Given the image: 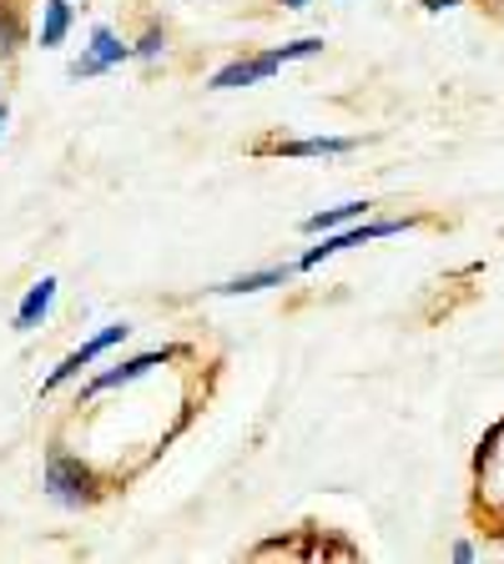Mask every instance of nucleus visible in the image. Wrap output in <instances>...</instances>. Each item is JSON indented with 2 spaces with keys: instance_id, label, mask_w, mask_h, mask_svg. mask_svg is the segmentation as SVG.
I'll return each mask as SVG.
<instances>
[{
  "instance_id": "nucleus-1",
  "label": "nucleus",
  "mask_w": 504,
  "mask_h": 564,
  "mask_svg": "<svg viewBox=\"0 0 504 564\" xmlns=\"http://www.w3.org/2000/svg\"><path fill=\"white\" fill-rule=\"evenodd\" d=\"M46 494L61 509H92L96 499H101V479H96V469L82 454L51 448L46 454Z\"/></svg>"
},
{
  "instance_id": "nucleus-2",
  "label": "nucleus",
  "mask_w": 504,
  "mask_h": 564,
  "mask_svg": "<svg viewBox=\"0 0 504 564\" xmlns=\"http://www.w3.org/2000/svg\"><path fill=\"white\" fill-rule=\"evenodd\" d=\"M414 227V217H384V223H348V227H333V232H323V242L318 247H308L303 258L293 262L298 272H313V268H323L329 258H339V252H348V247H364V242H378V237H399V232H409Z\"/></svg>"
},
{
  "instance_id": "nucleus-3",
  "label": "nucleus",
  "mask_w": 504,
  "mask_h": 564,
  "mask_svg": "<svg viewBox=\"0 0 504 564\" xmlns=\"http://www.w3.org/2000/svg\"><path fill=\"white\" fill-rule=\"evenodd\" d=\"M127 333H131L127 323H106V328L96 333V338H86L82 348H71L66 358H61V364L51 368L46 378H41V393H56L61 383H71V378L82 373V368H92L96 358H101V352H111V348H117V343H127Z\"/></svg>"
},
{
  "instance_id": "nucleus-4",
  "label": "nucleus",
  "mask_w": 504,
  "mask_h": 564,
  "mask_svg": "<svg viewBox=\"0 0 504 564\" xmlns=\"http://www.w3.org/2000/svg\"><path fill=\"white\" fill-rule=\"evenodd\" d=\"M282 70L278 51H258V56H243V61H227L223 70H212L207 91H243V86H258V82H272Z\"/></svg>"
},
{
  "instance_id": "nucleus-5",
  "label": "nucleus",
  "mask_w": 504,
  "mask_h": 564,
  "mask_svg": "<svg viewBox=\"0 0 504 564\" xmlns=\"http://www.w3.org/2000/svg\"><path fill=\"white\" fill-rule=\"evenodd\" d=\"M182 348H152V352H137V358H127V364L117 368H106V373H96L92 383L82 388V399H96V393H111V388H131L137 378H147L152 368H162L167 358H176Z\"/></svg>"
},
{
  "instance_id": "nucleus-6",
  "label": "nucleus",
  "mask_w": 504,
  "mask_h": 564,
  "mask_svg": "<svg viewBox=\"0 0 504 564\" xmlns=\"http://www.w3.org/2000/svg\"><path fill=\"white\" fill-rule=\"evenodd\" d=\"M298 268H288V262H282V268H258V272H237V278H227V282H217V288H212V293L217 297H247V293H268V288H282V282L293 278Z\"/></svg>"
},
{
  "instance_id": "nucleus-7",
  "label": "nucleus",
  "mask_w": 504,
  "mask_h": 564,
  "mask_svg": "<svg viewBox=\"0 0 504 564\" xmlns=\"http://www.w3.org/2000/svg\"><path fill=\"white\" fill-rule=\"evenodd\" d=\"M56 288H61L56 278H41V282H35V288H25L21 307H15V333H35V328H41V323H46L51 303H56Z\"/></svg>"
},
{
  "instance_id": "nucleus-8",
  "label": "nucleus",
  "mask_w": 504,
  "mask_h": 564,
  "mask_svg": "<svg viewBox=\"0 0 504 564\" xmlns=\"http://www.w3.org/2000/svg\"><path fill=\"white\" fill-rule=\"evenodd\" d=\"M353 147H358L353 137H298V141H278L272 152L298 162V156H348Z\"/></svg>"
},
{
  "instance_id": "nucleus-9",
  "label": "nucleus",
  "mask_w": 504,
  "mask_h": 564,
  "mask_svg": "<svg viewBox=\"0 0 504 564\" xmlns=\"http://www.w3.org/2000/svg\"><path fill=\"white\" fill-rule=\"evenodd\" d=\"M358 217H368V202H339V207H323V212H313V217H303V232L323 237V232H333V227L358 223Z\"/></svg>"
},
{
  "instance_id": "nucleus-10",
  "label": "nucleus",
  "mask_w": 504,
  "mask_h": 564,
  "mask_svg": "<svg viewBox=\"0 0 504 564\" xmlns=\"http://www.w3.org/2000/svg\"><path fill=\"white\" fill-rule=\"evenodd\" d=\"M71 21H76L71 0H46V6H41V51H56L71 35Z\"/></svg>"
},
{
  "instance_id": "nucleus-11",
  "label": "nucleus",
  "mask_w": 504,
  "mask_h": 564,
  "mask_svg": "<svg viewBox=\"0 0 504 564\" xmlns=\"http://www.w3.org/2000/svg\"><path fill=\"white\" fill-rule=\"evenodd\" d=\"M92 56L111 70V66H121V61H131V46L111 31V25H92Z\"/></svg>"
},
{
  "instance_id": "nucleus-12",
  "label": "nucleus",
  "mask_w": 504,
  "mask_h": 564,
  "mask_svg": "<svg viewBox=\"0 0 504 564\" xmlns=\"http://www.w3.org/2000/svg\"><path fill=\"white\" fill-rule=\"evenodd\" d=\"M25 41V25H21V11H15L11 0H0V61L11 56L15 46Z\"/></svg>"
},
{
  "instance_id": "nucleus-13",
  "label": "nucleus",
  "mask_w": 504,
  "mask_h": 564,
  "mask_svg": "<svg viewBox=\"0 0 504 564\" xmlns=\"http://www.w3.org/2000/svg\"><path fill=\"white\" fill-rule=\"evenodd\" d=\"M162 51H167V31H162V25H152V31L131 46V61H162Z\"/></svg>"
},
{
  "instance_id": "nucleus-14",
  "label": "nucleus",
  "mask_w": 504,
  "mask_h": 564,
  "mask_svg": "<svg viewBox=\"0 0 504 564\" xmlns=\"http://www.w3.org/2000/svg\"><path fill=\"white\" fill-rule=\"evenodd\" d=\"M278 51V61L288 66V61H303V56H318L323 51V35H303V41H288V46H272Z\"/></svg>"
},
{
  "instance_id": "nucleus-15",
  "label": "nucleus",
  "mask_w": 504,
  "mask_h": 564,
  "mask_svg": "<svg viewBox=\"0 0 504 564\" xmlns=\"http://www.w3.org/2000/svg\"><path fill=\"white\" fill-rule=\"evenodd\" d=\"M66 76H71V82H86V76H106V66L92 56V51H82V56L66 66Z\"/></svg>"
},
{
  "instance_id": "nucleus-16",
  "label": "nucleus",
  "mask_w": 504,
  "mask_h": 564,
  "mask_svg": "<svg viewBox=\"0 0 504 564\" xmlns=\"http://www.w3.org/2000/svg\"><path fill=\"white\" fill-rule=\"evenodd\" d=\"M454 6H459V0H423V11H435V15L439 11H454Z\"/></svg>"
},
{
  "instance_id": "nucleus-17",
  "label": "nucleus",
  "mask_w": 504,
  "mask_h": 564,
  "mask_svg": "<svg viewBox=\"0 0 504 564\" xmlns=\"http://www.w3.org/2000/svg\"><path fill=\"white\" fill-rule=\"evenodd\" d=\"M282 11H308V6H313V0H278Z\"/></svg>"
},
{
  "instance_id": "nucleus-18",
  "label": "nucleus",
  "mask_w": 504,
  "mask_h": 564,
  "mask_svg": "<svg viewBox=\"0 0 504 564\" xmlns=\"http://www.w3.org/2000/svg\"><path fill=\"white\" fill-rule=\"evenodd\" d=\"M6 121H11V106H6V96H0V131H6Z\"/></svg>"
}]
</instances>
